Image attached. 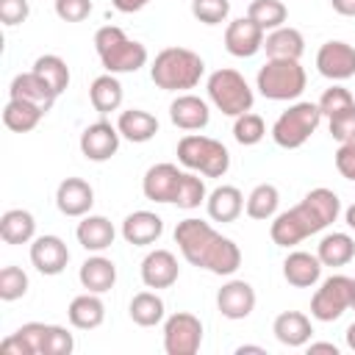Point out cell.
<instances>
[{"label": "cell", "mask_w": 355, "mask_h": 355, "mask_svg": "<svg viewBox=\"0 0 355 355\" xmlns=\"http://www.w3.org/2000/svg\"><path fill=\"white\" fill-rule=\"evenodd\" d=\"M175 244L180 247L183 258L197 266L208 269L214 275H233L241 266V250L233 239L216 233L208 222L202 219H183L175 227Z\"/></svg>", "instance_id": "obj_1"}, {"label": "cell", "mask_w": 355, "mask_h": 355, "mask_svg": "<svg viewBox=\"0 0 355 355\" xmlns=\"http://www.w3.org/2000/svg\"><path fill=\"white\" fill-rule=\"evenodd\" d=\"M341 214V200L336 191L319 186V189H311L302 202H297L294 208L283 211L275 216L272 227H269V236L277 247H294L300 244L302 239L324 230L327 225L336 222V216Z\"/></svg>", "instance_id": "obj_2"}, {"label": "cell", "mask_w": 355, "mask_h": 355, "mask_svg": "<svg viewBox=\"0 0 355 355\" xmlns=\"http://www.w3.org/2000/svg\"><path fill=\"white\" fill-rule=\"evenodd\" d=\"M202 72H205V61L189 47H164L150 67L153 83L164 92L194 89Z\"/></svg>", "instance_id": "obj_3"}, {"label": "cell", "mask_w": 355, "mask_h": 355, "mask_svg": "<svg viewBox=\"0 0 355 355\" xmlns=\"http://www.w3.org/2000/svg\"><path fill=\"white\" fill-rule=\"evenodd\" d=\"M94 50L100 55V64L111 75L136 72L147 64V47L136 39H128L125 31L116 25H103L94 33Z\"/></svg>", "instance_id": "obj_4"}, {"label": "cell", "mask_w": 355, "mask_h": 355, "mask_svg": "<svg viewBox=\"0 0 355 355\" xmlns=\"http://www.w3.org/2000/svg\"><path fill=\"white\" fill-rule=\"evenodd\" d=\"M178 161L205 178H222L230 169V153L222 141L200 133H189L178 141Z\"/></svg>", "instance_id": "obj_5"}, {"label": "cell", "mask_w": 355, "mask_h": 355, "mask_svg": "<svg viewBox=\"0 0 355 355\" xmlns=\"http://www.w3.org/2000/svg\"><path fill=\"white\" fill-rule=\"evenodd\" d=\"M305 69L294 58H266L255 86L266 100H297L305 92Z\"/></svg>", "instance_id": "obj_6"}, {"label": "cell", "mask_w": 355, "mask_h": 355, "mask_svg": "<svg viewBox=\"0 0 355 355\" xmlns=\"http://www.w3.org/2000/svg\"><path fill=\"white\" fill-rule=\"evenodd\" d=\"M208 100L225 114V116H239V114H247L255 103V94L250 89V83L244 80L241 72L236 69H216L208 75Z\"/></svg>", "instance_id": "obj_7"}, {"label": "cell", "mask_w": 355, "mask_h": 355, "mask_svg": "<svg viewBox=\"0 0 355 355\" xmlns=\"http://www.w3.org/2000/svg\"><path fill=\"white\" fill-rule=\"evenodd\" d=\"M319 122H322V111H319L316 103H305V100L302 103H294V105H288L275 119L272 139L283 150H297V147H302L313 136V130L319 128Z\"/></svg>", "instance_id": "obj_8"}, {"label": "cell", "mask_w": 355, "mask_h": 355, "mask_svg": "<svg viewBox=\"0 0 355 355\" xmlns=\"http://www.w3.org/2000/svg\"><path fill=\"white\" fill-rule=\"evenodd\" d=\"M349 308H352V277L347 275H330L311 297V316L319 322H336Z\"/></svg>", "instance_id": "obj_9"}, {"label": "cell", "mask_w": 355, "mask_h": 355, "mask_svg": "<svg viewBox=\"0 0 355 355\" xmlns=\"http://www.w3.org/2000/svg\"><path fill=\"white\" fill-rule=\"evenodd\" d=\"M202 344V322L194 313L178 311L164 322V349L166 355H194Z\"/></svg>", "instance_id": "obj_10"}, {"label": "cell", "mask_w": 355, "mask_h": 355, "mask_svg": "<svg viewBox=\"0 0 355 355\" xmlns=\"http://www.w3.org/2000/svg\"><path fill=\"white\" fill-rule=\"evenodd\" d=\"M119 128L100 119V122H92L89 128H83L80 133V153L89 158V161H108L116 150H119Z\"/></svg>", "instance_id": "obj_11"}, {"label": "cell", "mask_w": 355, "mask_h": 355, "mask_svg": "<svg viewBox=\"0 0 355 355\" xmlns=\"http://www.w3.org/2000/svg\"><path fill=\"white\" fill-rule=\"evenodd\" d=\"M316 69L319 75L330 80H347L355 75V47L347 42H324L316 53Z\"/></svg>", "instance_id": "obj_12"}, {"label": "cell", "mask_w": 355, "mask_h": 355, "mask_svg": "<svg viewBox=\"0 0 355 355\" xmlns=\"http://www.w3.org/2000/svg\"><path fill=\"white\" fill-rule=\"evenodd\" d=\"M266 31L261 25H255L250 17H241V19H233L227 28H225V50L236 58H252L261 47H263V36Z\"/></svg>", "instance_id": "obj_13"}, {"label": "cell", "mask_w": 355, "mask_h": 355, "mask_svg": "<svg viewBox=\"0 0 355 355\" xmlns=\"http://www.w3.org/2000/svg\"><path fill=\"white\" fill-rule=\"evenodd\" d=\"M180 180H183V172L175 164H155L144 172L141 191L153 202H175Z\"/></svg>", "instance_id": "obj_14"}, {"label": "cell", "mask_w": 355, "mask_h": 355, "mask_svg": "<svg viewBox=\"0 0 355 355\" xmlns=\"http://www.w3.org/2000/svg\"><path fill=\"white\" fill-rule=\"evenodd\" d=\"M216 308L225 319H247L255 308V288L247 280H227L216 291Z\"/></svg>", "instance_id": "obj_15"}, {"label": "cell", "mask_w": 355, "mask_h": 355, "mask_svg": "<svg viewBox=\"0 0 355 355\" xmlns=\"http://www.w3.org/2000/svg\"><path fill=\"white\" fill-rule=\"evenodd\" d=\"M55 205L64 216H86L94 205V189L83 178H67L55 189Z\"/></svg>", "instance_id": "obj_16"}, {"label": "cell", "mask_w": 355, "mask_h": 355, "mask_svg": "<svg viewBox=\"0 0 355 355\" xmlns=\"http://www.w3.org/2000/svg\"><path fill=\"white\" fill-rule=\"evenodd\" d=\"M69 261V250L58 236H39L31 244V263L42 275H61Z\"/></svg>", "instance_id": "obj_17"}, {"label": "cell", "mask_w": 355, "mask_h": 355, "mask_svg": "<svg viewBox=\"0 0 355 355\" xmlns=\"http://www.w3.org/2000/svg\"><path fill=\"white\" fill-rule=\"evenodd\" d=\"M180 275L178 258L169 250H153L141 261V283L147 288H169Z\"/></svg>", "instance_id": "obj_18"}, {"label": "cell", "mask_w": 355, "mask_h": 355, "mask_svg": "<svg viewBox=\"0 0 355 355\" xmlns=\"http://www.w3.org/2000/svg\"><path fill=\"white\" fill-rule=\"evenodd\" d=\"M169 119L180 130H202L211 122L208 103L197 94H178L169 103Z\"/></svg>", "instance_id": "obj_19"}, {"label": "cell", "mask_w": 355, "mask_h": 355, "mask_svg": "<svg viewBox=\"0 0 355 355\" xmlns=\"http://www.w3.org/2000/svg\"><path fill=\"white\" fill-rule=\"evenodd\" d=\"M8 94H11L14 100H28V103L39 105L44 114L53 108V103H55V97H58V94L53 92V86H50L42 75H36L33 69L17 75V78L11 80V86H8Z\"/></svg>", "instance_id": "obj_20"}, {"label": "cell", "mask_w": 355, "mask_h": 355, "mask_svg": "<svg viewBox=\"0 0 355 355\" xmlns=\"http://www.w3.org/2000/svg\"><path fill=\"white\" fill-rule=\"evenodd\" d=\"M164 233V219L153 211H133L122 222V239L133 247H147Z\"/></svg>", "instance_id": "obj_21"}, {"label": "cell", "mask_w": 355, "mask_h": 355, "mask_svg": "<svg viewBox=\"0 0 355 355\" xmlns=\"http://www.w3.org/2000/svg\"><path fill=\"white\" fill-rule=\"evenodd\" d=\"M283 277L297 286V288H311L319 283L322 277V261L319 255H311L305 250H297V252H288L286 261H283Z\"/></svg>", "instance_id": "obj_22"}, {"label": "cell", "mask_w": 355, "mask_h": 355, "mask_svg": "<svg viewBox=\"0 0 355 355\" xmlns=\"http://www.w3.org/2000/svg\"><path fill=\"white\" fill-rule=\"evenodd\" d=\"M75 236H78V244H80L83 250H89V252H103V250H108V247L114 244L116 230H114V225H111L105 216L86 214V216L78 222Z\"/></svg>", "instance_id": "obj_23"}, {"label": "cell", "mask_w": 355, "mask_h": 355, "mask_svg": "<svg viewBox=\"0 0 355 355\" xmlns=\"http://www.w3.org/2000/svg\"><path fill=\"white\" fill-rule=\"evenodd\" d=\"M78 280L86 291H94V294H105L108 288H114L116 283V266L111 258H103V255H92L80 263V272H78Z\"/></svg>", "instance_id": "obj_24"}, {"label": "cell", "mask_w": 355, "mask_h": 355, "mask_svg": "<svg viewBox=\"0 0 355 355\" xmlns=\"http://www.w3.org/2000/svg\"><path fill=\"white\" fill-rule=\"evenodd\" d=\"M272 333L280 344L286 347H305L313 336V327H311V319L300 311H283L275 324H272Z\"/></svg>", "instance_id": "obj_25"}, {"label": "cell", "mask_w": 355, "mask_h": 355, "mask_svg": "<svg viewBox=\"0 0 355 355\" xmlns=\"http://www.w3.org/2000/svg\"><path fill=\"white\" fill-rule=\"evenodd\" d=\"M67 316H69V324L72 327H78V330H94L105 319V305H103V300L94 291H86V294H78L69 302Z\"/></svg>", "instance_id": "obj_26"}, {"label": "cell", "mask_w": 355, "mask_h": 355, "mask_svg": "<svg viewBox=\"0 0 355 355\" xmlns=\"http://www.w3.org/2000/svg\"><path fill=\"white\" fill-rule=\"evenodd\" d=\"M263 50H266V58H294V61H300V55L305 53V39L297 28L280 25V28L266 33Z\"/></svg>", "instance_id": "obj_27"}, {"label": "cell", "mask_w": 355, "mask_h": 355, "mask_svg": "<svg viewBox=\"0 0 355 355\" xmlns=\"http://www.w3.org/2000/svg\"><path fill=\"white\" fill-rule=\"evenodd\" d=\"M208 216L214 222H236L239 214L244 211V194L236 189V186H216L208 200Z\"/></svg>", "instance_id": "obj_28"}, {"label": "cell", "mask_w": 355, "mask_h": 355, "mask_svg": "<svg viewBox=\"0 0 355 355\" xmlns=\"http://www.w3.org/2000/svg\"><path fill=\"white\" fill-rule=\"evenodd\" d=\"M116 128L119 133L128 139V141H150L155 133H158V119L150 114V111H141V108H128L119 114L116 119Z\"/></svg>", "instance_id": "obj_29"}, {"label": "cell", "mask_w": 355, "mask_h": 355, "mask_svg": "<svg viewBox=\"0 0 355 355\" xmlns=\"http://www.w3.org/2000/svg\"><path fill=\"white\" fill-rule=\"evenodd\" d=\"M33 233H36V219L31 211L11 208L0 216V239L6 244H28L33 241Z\"/></svg>", "instance_id": "obj_30"}, {"label": "cell", "mask_w": 355, "mask_h": 355, "mask_svg": "<svg viewBox=\"0 0 355 355\" xmlns=\"http://www.w3.org/2000/svg\"><path fill=\"white\" fill-rule=\"evenodd\" d=\"M89 100H92V105H94L97 114L116 111L122 105V83L116 80V75L105 72V75L94 78L92 86H89Z\"/></svg>", "instance_id": "obj_31"}, {"label": "cell", "mask_w": 355, "mask_h": 355, "mask_svg": "<svg viewBox=\"0 0 355 355\" xmlns=\"http://www.w3.org/2000/svg\"><path fill=\"white\" fill-rule=\"evenodd\" d=\"M316 255L322 266H347L355 258V241L349 233H327L319 241Z\"/></svg>", "instance_id": "obj_32"}, {"label": "cell", "mask_w": 355, "mask_h": 355, "mask_svg": "<svg viewBox=\"0 0 355 355\" xmlns=\"http://www.w3.org/2000/svg\"><path fill=\"white\" fill-rule=\"evenodd\" d=\"M42 116H44V111L39 108V105H33V103H28V100H8L6 103V108H3V125L8 128V130H14V133H28V130H33L39 122H42Z\"/></svg>", "instance_id": "obj_33"}, {"label": "cell", "mask_w": 355, "mask_h": 355, "mask_svg": "<svg viewBox=\"0 0 355 355\" xmlns=\"http://www.w3.org/2000/svg\"><path fill=\"white\" fill-rule=\"evenodd\" d=\"M128 313L139 327H153V324H158L164 319V300L155 291H139L130 300Z\"/></svg>", "instance_id": "obj_34"}, {"label": "cell", "mask_w": 355, "mask_h": 355, "mask_svg": "<svg viewBox=\"0 0 355 355\" xmlns=\"http://www.w3.org/2000/svg\"><path fill=\"white\" fill-rule=\"evenodd\" d=\"M277 205H280V191H277V186H272V183H258V186L250 191V197H247V202H244V211H247V216H252V219H272V216L277 214Z\"/></svg>", "instance_id": "obj_35"}, {"label": "cell", "mask_w": 355, "mask_h": 355, "mask_svg": "<svg viewBox=\"0 0 355 355\" xmlns=\"http://www.w3.org/2000/svg\"><path fill=\"white\" fill-rule=\"evenodd\" d=\"M33 72L42 75V78L53 86L55 94H61V92L69 86V67H67V61H64L61 55H53V53L39 55V58L33 61Z\"/></svg>", "instance_id": "obj_36"}, {"label": "cell", "mask_w": 355, "mask_h": 355, "mask_svg": "<svg viewBox=\"0 0 355 355\" xmlns=\"http://www.w3.org/2000/svg\"><path fill=\"white\" fill-rule=\"evenodd\" d=\"M247 17L261 25L263 31H275L286 22L288 17V8L280 3V0H250V8H247Z\"/></svg>", "instance_id": "obj_37"}, {"label": "cell", "mask_w": 355, "mask_h": 355, "mask_svg": "<svg viewBox=\"0 0 355 355\" xmlns=\"http://www.w3.org/2000/svg\"><path fill=\"white\" fill-rule=\"evenodd\" d=\"M263 136H266V125H263V119H261L258 114L247 111V114H239V116H236V122H233V139H236L239 144L252 147V144H258Z\"/></svg>", "instance_id": "obj_38"}, {"label": "cell", "mask_w": 355, "mask_h": 355, "mask_svg": "<svg viewBox=\"0 0 355 355\" xmlns=\"http://www.w3.org/2000/svg\"><path fill=\"white\" fill-rule=\"evenodd\" d=\"M202 200H208L202 178H197L194 172H183V180H180V189H178L175 205H178V208L191 211V208H200V202H202Z\"/></svg>", "instance_id": "obj_39"}, {"label": "cell", "mask_w": 355, "mask_h": 355, "mask_svg": "<svg viewBox=\"0 0 355 355\" xmlns=\"http://www.w3.org/2000/svg\"><path fill=\"white\" fill-rule=\"evenodd\" d=\"M25 291H28V275L19 266H3L0 269V300L14 302L25 297Z\"/></svg>", "instance_id": "obj_40"}, {"label": "cell", "mask_w": 355, "mask_h": 355, "mask_svg": "<svg viewBox=\"0 0 355 355\" xmlns=\"http://www.w3.org/2000/svg\"><path fill=\"white\" fill-rule=\"evenodd\" d=\"M191 14L202 25H219L230 14V0H191Z\"/></svg>", "instance_id": "obj_41"}, {"label": "cell", "mask_w": 355, "mask_h": 355, "mask_svg": "<svg viewBox=\"0 0 355 355\" xmlns=\"http://www.w3.org/2000/svg\"><path fill=\"white\" fill-rule=\"evenodd\" d=\"M319 111H322V116H333V114H338V111H344V108H352L355 105V100H352V94H349V89H344V86H330V89H324V94L319 97Z\"/></svg>", "instance_id": "obj_42"}, {"label": "cell", "mask_w": 355, "mask_h": 355, "mask_svg": "<svg viewBox=\"0 0 355 355\" xmlns=\"http://www.w3.org/2000/svg\"><path fill=\"white\" fill-rule=\"evenodd\" d=\"M75 349V338L67 327L61 324H47V336H44V352L42 355H69Z\"/></svg>", "instance_id": "obj_43"}, {"label": "cell", "mask_w": 355, "mask_h": 355, "mask_svg": "<svg viewBox=\"0 0 355 355\" xmlns=\"http://www.w3.org/2000/svg\"><path fill=\"white\" fill-rule=\"evenodd\" d=\"M330 136L336 141H355V105L330 116Z\"/></svg>", "instance_id": "obj_44"}, {"label": "cell", "mask_w": 355, "mask_h": 355, "mask_svg": "<svg viewBox=\"0 0 355 355\" xmlns=\"http://www.w3.org/2000/svg\"><path fill=\"white\" fill-rule=\"evenodd\" d=\"M55 14L64 22H83L92 14V0H55Z\"/></svg>", "instance_id": "obj_45"}, {"label": "cell", "mask_w": 355, "mask_h": 355, "mask_svg": "<svg viewBox=\"0 0 355 355\" xmlns=\"http://www.w3.org/2000/svg\"><path fill=\"white\" fill-rule=\"evenodd\" d=\"M28 14H31L28 0H0V19H3V25L14 28V25L25 22Z\"/></svg>", "instance_id": "obj_46"}, {"label": "cell", "mask_w": 355, "mask_h": 355, "mask_svg": "<svg viewBox=\"0 0 355 355\" xmlns=\"http://www.w3.org/2000/svg\"><path fill=\"white\" fill-rule=\"evenodd\" d=\"M336 169L341 172V178L355 180V141H344L336 150Z\"/></svg>", "instance_id": "obj_47"}, {"label": "cell", "mask_w": 355, "mask_h": 355, "mask_svg": "<svg viewBox=\"0 0 355 355\" xmlns=\"http://www.w3.org/2000/svg\"><path fill=\"white\" fill-rule=\"evenodd\" d=\"M111 3H114V8L122 11V14H136V11H141L150 0H111Z\"/></svg>", "instance_id": "obj_48"}, {"label": "cell", "mask_w": 355, "mask_h": 355, "mask_svg": "<svg viewBox=\"0 0 355 355\" xmlns=\"http://www.w3.org/2000/svg\"><path fill=\"white\" fill-rule=\"evenodd\" d=\"M330 6L341 17H355V0H330Z\"/></svg>", "instance_id": "obj_49"}, {"label": "cell", "mask_w": 355, "mask_h": 355, "mask_svg": "<svg viewBox=\"0 0 355 355\" xmlns=\"http://www.w3.org/2000/svg\"><path fill=\"white\" fill-rule=\"evenodd\" d=\"M308 352H330V355H338V347L330 344V341H308Z\"/></svg>", "instance_id": "obj_50"}, {"label": "cell", "mask_w": 355, "mask_h": 355, "mask_svg": "<svg viewBox=\"0 0 355 355\" xmlns=\"http://www.w3.org/2000/svg\"><path fill=\"white\" fill-rule=\"evenodd\" d=\"M344 336H347V347H349V349L355 352V322H352V324L347 327V333H344Z\"/></svg>", "instance_id": "obj_51"}, {"label": "cell", "mask_w": 355, "mask_h": 355, "mask_svg": "<svg viewBox=\"0 0 355 355\" xmlns=\"http://www.w3.org/2000/svg\"><path fill=\"white\" fill-rule=\"evenodd\" d=\"M239 355H244V352H258V355H263V347H252V344H241L239 349H236Z\"/></svg>", "instance_id": "obj_52"}, {"label": "cell", "mask_w": 355, "mask_h": 355, "mask_svg": "<svg viewBox=\"0 0 355 355\" xmlns=\"http://www.w3.org/2000/svg\"><path fill=\"white\" fill-rule=\"evenodd\" d=\"M344 219H347V225H349V227L355 230V202H352V205H349V208L344 211Z\"/></svg>", "instance_id": "obj_53"}, {"label": "cell", "mask_w": 355, "mask_h": 355, "mask_svg": "<svg viewBox=\"0 0 355 355\" xmlns=\"http://www.w3.org/2000/svg\"><path fill=\"white\" fill-rule=\"evenodd\" d=\"M352 308H355V277H352Z\"/></svg>", "instance_id": "obj_54"}]
</instances>
